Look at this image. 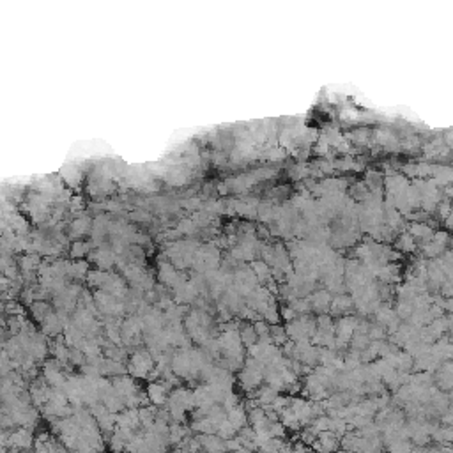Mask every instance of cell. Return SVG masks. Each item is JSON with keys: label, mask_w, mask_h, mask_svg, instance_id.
<instances>
[{"label": "cell", "mask_w": 453, "mask_h": 453, "mask_svg": "<svg viewBox=\"0 0 453 453\" xmlns=\"http://www.w3.org/2000/svg\"><path fill=\"white\" fill-rule=\"evenodd\" d=\"M168 388H170V384H165V381L152 382V384H149V388H147V397H149V400L152 404L161 406V404L168 402V399H166V395H168Z\"/></svg>", "instance_id": "2"}, {"label": "cell", "mask_w": 453, "mask_h": 453, "mask_svg": "<svg viewBox=\"0 0 453 453\" xmlns=\"http://www.w3.org/2000/svg\"><path fill=\"white\" fill-rule=\"evenodd\" d=\"M71 257L73 259H81L83 255H87L91 251V244L87 241H73L71 244Z\"/></svg>", "instance_id": "4"}, {"label": "cell", "mask_w": 453, "mask_h": 453, "mask_svg": "<svg viewBox=\"0 0 453 453\" xmlns=\"http://www.w3.org/2000/svg\"><path fill=\"white\" fill-rule=\"evenodd\" d=\"M152 365H154V358L151 352L138 351L129 358L128 372L136 377H147V374L152 370Z\"/></svg>", "instance_id": "1"}, {"label": "cell", "mask_w": 453, "mask_h": 453, "mask_svg": "<svg viewBox=\"0 0 453 453\" xmlns=\"http://www.w3.org/2000/svg\"><path fill=\"white\" fill-rule=\"evenodd\" d=\"M251 267H253V271H255V274H259V276H267V274H269V269H267V266L264 264V262H253V264H251Z\"/></svg>", "instance_id": "5"}, {"label": "cell", "mask_w": 453, "mask_h": 453, "mask_svg": "<svg viewBox=\"0 0 453 453\" xmlns=\"http://www.w3.org/2000/svg\"><path fill=\"white\" fill-rule=\"evenodd\" d=\"M31 310H32V315H34L36 319H38L39 322H43L44 319L48 317V315L51 314V308L48 303H44L43 299H38V301H34L31 304Z\"/></svg>", "instance_id": "3"}]
</instances>
